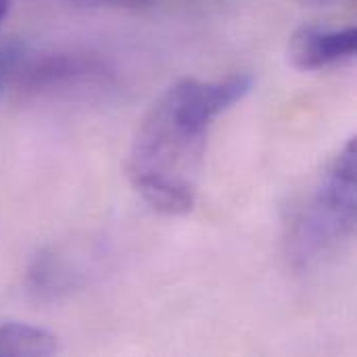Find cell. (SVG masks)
I'll return each instance as SVG.
<instances>
[{
    "label": "cell",
    "mask_w": 357,
    "mask_h": 357,
    "mask_svg": "<svg viewBox=\"0 0 357 357\" xmlns=\"http://www.w3.org/2000/svg\"><path fill=\"white\" fill-rule=\"evenodd\" d=\"M253 88L245 73L224 79L186 77L144 113L128 151V178L159 213L184 215L199 195L209 132L215 119Z\"/></svg>",
    "instance_id": "1"
},
{
    "label": "cell",
    "mask_w": 357,
    "mask_h": 357,
    "mask_svg": "<svg viewBox=\"0 0 357 357\" xmlns=\"http://www.w3.org/2000/svg\"><path fill=\"white\" fill-rule=\"evenodd\" d=\"M357 140L351 136L318 178L289 234V255L310 268L335 255L356 232Z\"/></svg>",
    "instance_id": "2"
},
{
    "label": "cell",
    "mask_w": 357,
    "mask_h": 357,
    "mask_svg": "<svg viewBox=\"0 0 357 357\" xmlns=\"http://www.w3.org/2000/svg\"><path fill=\"white\" fill-rule=\"evenodd\" d=\"M115 82L113 67L92 52H50L29 59L25 54L13 88L23 100L90 96Z\"/></svg>",
    "instance_id": "3"
},
{
    "label": "cell",
    "mask_w": 357,
    "mask_h": 357,
    "mask_svg": "<svg viewBox=\"0 0 357 357\" xmlns=\"http://www.w3.org/2000/svg\"><path fill=\"white\" fill-rule=\"evenodd\" d=\"M357 31L354 25H303L289 40V61L299 71H322L339 67L356 56Z\"/></svg>",
    "instance_id": "4"
},
{
    "label": "cell",
    "mask_w": 357,
    "mask_h": 357,
    "mask_svg": "<svg viewBox=\"0 0 357 357\" xmlns=\"http://www.w3.org/2000/svg\"><path fill=\"white\" fill-rule=\"evenodd\" d=\"M29 289L44 299H56L77 284V272L56 251H42L27 270Z\"/></svg>",
    "instance_id": "5"
},
{
    "label": "cell",
    "mask_w": 357,
    "mask_h": 357,
    "mask_svg": "<svg viewBox=\"0 0 357 357\" xmlns=\"http://www.w3.org/2000/svg\"><path fill=\"white\" fill-rule=\"evenodd\" d=\"M56 351V337L44 328L21 322L0 324V357H46Z\"/></svg>",
    "instance_id": "6"
},
{
    "label": "cell",
    "mask_w": 357,
    "mask_h": 357,
    "mask_svg": "<svg viewBox=\"0 0 357 357\" xmlns=\"http://www.w3.org/2000/svg\"><path fill=\"white\" fill-rule=\"evenodd\" d=\"M25 48L17 42H6L0 44V94L4 88H8L25 59Z\"/></svg>",
    "instance_id": "7"
},
{
    "label": "cell",
    "mask_w": 357,
    "mask_h": 357,
    "mask_svg": "<svg viewBox=\"0 0 357 357\" xmlns=\"http://www.w3.org/2000/svg\"><path fill=\"white\" fill-rule=\"evenodd\" d=\"M88 2H98V4H111V6H149L159 0H88Z\"/></svg>",
    "instance_id": "8"
},
{
    "label": "cell",
    "mask_w": 357,
    "mask_h": 357,
    "mask_svg": "<svg viewBox=\"0 0 357 357\" xmlns=\"http://www.w3.org/2000/svg\"><path fill=\"white\" fill-rule=\"evenodd\" d=\"M8 8H10V0H0V23L8 15Z\"/></svg>",
    "instance_id": "9"
}]
</instances>
